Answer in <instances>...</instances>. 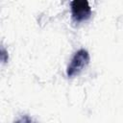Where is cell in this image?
I'll return each instance as SVG.
<instances>
[{
    "label": "cell",
    "instance_id": "6da1fadb",
    "mask_svg": "<svg viewBox=\"0 0 123 123\" xmlns=\"http://www.w3.org/2000/svg\"><path fill=\"white\" fill-rule=\"evenodd\" d=\"M89 62V54L86 49L78 50L72 57L67 68L66 75L71 78L75 75H78Z\"/></svg>",
    "mask_w": 123,
    "mask_h": 123
},
{
    "label": "cell",
    "instance_id": "7a4b0ae2",
    "mask_svg": "<svg viewBox=\"0 0 123 123\" xmlns=\"http://www.w3.org/2000/svg\"><path fill=\"white\" fill-rule=\"evenodd\" d=\"M71 16L75 22H82L91 15V8L86 0H74L70 3Z\"/></svg>",
    "mask_w": 123,
    "mask_h": 123
},
{
    "label": "cell",
    "instance_id": "3957f363",
    "mask_svg": "<svg viewBox=\"0 0 123 123\" xmlns=\"http://www.w3.org/2000/svg\"><path fill=\"white\" fill-rule=\"evenodd\" d=\"M0 59L2 61V62H7L8 59H9V55H8V52L6 51V49L2 46L1 47V54H0Z\"/></svg>",
    "mask_w": 123,
    "mask_h": 123
},
{
    "label": "cell",
    "instance_id": "277c9868",
    "mask_svg": "<svg viewBox=\"0 0 123 123\" xmlns=\"http://www.w3.org/2000/svg\"><path fill=\"white\" fill-rule=\"evenodd\" d=\"M14 123H34V122L31 117H29L28 115H24V116L20 117L19 119H17Z\"/></svg>",
    "mask_w": 123,
    "mask_h": 123
}]
</instances>
